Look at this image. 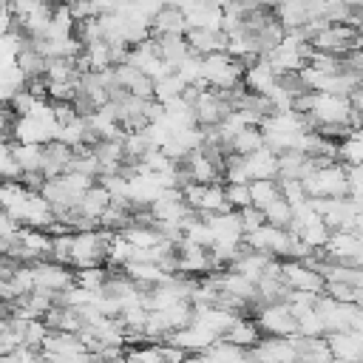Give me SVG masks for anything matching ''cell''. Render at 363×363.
<instances>
[{
	"label": "cell",
	"mask_w": 363,
	"mask_h": 363,
	"mask_svg": "<svg viewBox=\"0 0 363 363\" xmlns=\"http://www.w3.org/2000/svg\"><path fill=\"white\" fill-rule=\"evenodd\" d=\"M224 199L230 204V210H244L250 207V184H224Z\"/></svg>",
	"instance_id": "40"
},
{
	"label": "cell",
	"mask_w": 363,
	"mask_h": 363,
	"mask_svg": "<svg viewBox=\"0 0 363 363\" xmlns=\"http://www.w3.org/2000/svg\"><path fill=\"white\" fill-rule=\"evenodd\" d=\"M241 82H244V88H247L250 94H261V96H267V94L275 88L278 74L272 71V65H269L267 60H255L252 65L244 68Z\"/></svg>",
	"instance_id": "16"
},
{
	"label": "cell",
	"mask_w": 363,
	"mask_h": 363,
	"mask_svg": "<svg viewBox=\"0 0 363 363\" xmlns=\"http://www.w3.org/2000/svg\"><path fill=\"white\" fill-rule=\"evenodd\" d=\"M272 258L269 255H264V252H255V250H250V247H244L241 244V250H238V255L233 258V264L227 267V269H233V272H238V275H244V278H250L252 284L264 275V269H267V264H269Z\"/></svg>",
	"instance_id": "19"
},
{
	"label": "cell",
	"mask_w": 363,
	"mask_h": 363,
	"mask_svg": "<svg viewBox=\"0 0 363 363\" xmlns=\"http://www.w3.org/2000/svg\"><path fill=\"white\" fill-rule=\"evenodd\" d=\"M233 108L227 105V99L213 91V88H204L193 96V113H196V125L199 128H216Z\"/></svg>",
	"instance_id": "7"
},
{
	"label": "cell",
	"mask_w": 363,
	"mask_h": 363,
	"mask_svg": "<svg viewBox=\"0 0 363 363\" xmlns=\"http://www.w3.org/2000/svg\"><path fill=\"white\" fill-rule=\"evenodd\" d=\"M357 289L352 286V284H340V281H326L323 284V295L326 298H332V301H337V303H354V295Z\"/></svg>",
	"instance_id": "41"
},
{
	"label": "cell",
	"mask_w": 363,
	"mask_h": 363,
	"mask_svg": "<svg viewBox=\"0 0 363 363\" xmlns=\"http://www.w3.org/2000/svg\"><path fill=\"white\" fill-rule=\"evenodd\" d=\"M14 159L23 173H40L43 167V145H20L14 142Z\"/></svg>",
	"instance_id": "36"
},
{
	"label": "cell",
	"mask_w": 363,
	"mask_h": 363,
	"mask_svg": "<svg viewBox=\"0 0 363 363\" xmlns=\"http://www.w3.org/2000/svg\"><path fill=\"white\" fill-rule=\"evenodd\" d=\"M315 309H318V315H320V320H323L326 335L352 329V318H354V312H357V306H354V303H337V301L326 298L323 292L318 295Z\"/></svg>",
	"instance_id": "9"
},
{
	"label": "cell",
	"mask_w": 363,
	"mask_h": 363,
	"mask_svg": "<svg viewBox=\"0 0 363 363\" xmlns=\"http://www.w3.org/2000/svg\"><path fill=\"white\" fill-rule=\"evenodd\" d=\"M312 159L303 156L301 150H284L278 153V179H303L309 170H312Z\"/></svg>",
	"instance_id": "25"
},
{
	"label": "cell",
	"mask_w": 363,
	"mask_h": 363,
	"mask_svg": "<svg viewBox=\"0 0 363 363\" xmlns=\"http://www.w3.org/2000/svg\"><path fill=\"white\" fill-rule=\"evenodd\" d=\"M85 363H113V360H105V357H96V354H91ZM116 363H119V360H116Z\"/></svg>",
	"instance_id": "45"
},
{
	"label": "cell",
	"mask_w": 363,
	"mask_h": 363,
	"mask_svg": "<svg viewBox=\"0 0 363 363\" xmlns=\"http://www.w3.org/2000/svg\"><path fill=\"white\" fill-rule=\"evenodd\" d=\"M179 167H182V173H184V179L187 182H196V184H213V182H221V170L196 147V150H190L182 162H179Z\"/></svg>",
	"instance_id": "12"
},
{
	"label": "cell",
	"mask_w": 363,
	"mask_h": 363,
	"mask_svg": "<svg viewBox=\"0 0 363 363\" xmlns=\"http://www.w3.org/2000/svg\"><path fill=\"white\" fill-rule=\"evenodd\" d=\"M184 241H190V244H196V247H204V250L213 247V230H210V224L204 221V216H199L193 224L184 227Z\"/></svg>",
	"instance_id": "39"
},
{
	"label": "cell",
	"mask_w": 363,
	"mask_h": 363,
	"mask_svg": "<svg viewBox=\"0 0 363 363\" xmlns=\"http://www.w3.org/2000/svg\"><path fill=\"white\" fill-rule=\"evenodd\" d=\"M255 363H272V360H255Z\"/></svg>",
	"instance_id": "46"
},
{
	"label": "cell",
	"mask_w": 363,
	"mask_h": 363,
	"mask_svg": "<svg viewBox=\"0 0 363 363\" xmlns=\"http://www.w3.org/2000/svg\"><path fill=\"white\" fill-rule=\"evenodd\" d=\"M108 278V267H85V269H74V284L91 292H99L102 284Z\"/></svg>",
	"instance_id": "38"
},
{
	"label": "cell",
	"mask_w": 363,
	"mask_h": 363,
	"mask_svg": "<svg viewBox=\"0 0 363 363\" xmlns=\"http://www.w3.org/2000/svg\"><path fill=\"white\" fill-rule=\"evenodd\" d=\"M275 20L284 26V31H295V28H303L309 23V11H306V0H281L275 9H272Z\"/></svg>",
	"instance_id": "22"
},
{
	"label": "cell",
	"mask_w": 363,
	"mask_h": 363,
	"mask_svg": "<svg viewBox=\"0 0 363 363\" xmlns=\"http://www.w3.org/2000/svg\"><path fill=\"white\" fill-rule=\"evenodd\" d=\"M244 164H247V173H250V182H258V179H278V153H272L269 147H258L252 150L250 156H244Z\"/></svg>",
	"instance_id": "20"
},
{
	"label": "cell",
	"mask_w": 363,
	"mask_h": 363,
	"mask_svg": "<svg viewBox=\"0 0 363 363\" xmlns=\"http://www.w3.org/2000/svg\"><path fill=\"white\" fill-rule=\"evenodd\" d=\"M292 315H295V335H301V337H323V335H326L323 320H320V315H318L315 306L298 309V312H292Z\"/></svg>",
	"instance_id": "30"
},
{
	"label": "cell",
	"mask_w": 363,
	"mask_h": 363,
	"mask_svg": "<svg viewBox=\"0 0 363 363\" xmlns=\"http://www.w3.org/2000/svg\"><path fill=\"white\" fill-rule=\"evenodd\" d=\"M184 82H182V77L173 71V74H167V77H162V79H156L153 82V99L159 102V105H167V102H173V99H179L182 94H184Z\"/></svg>",
	"instance_id": "32"
},
{
	"label": "cell",
	"mask_w": 363,
	"mask_h": 363,
	"mask_svg": "<svg viewBox=\"0 0 363 363\" xmlns=\"http://www.w3.org/2000/svg\"><path fill=\"white\" fill-rule=\"evenodd\" d=\"M264 145V139H261V130L255 128V125H250V128H244V130H238L233 139H230V145H227V153H233V156H250L252 150H258Z\"/></svg>",
	"instance_id": "31"
},
{
	"label": "cell",
	"mask_w": 363,
	"mask_h": 363,
	"mask_svg": "<svg viewBox=\"0 0 363 363\" xmlns=\"http://www.w3.org/2000/svg\"><path fill=\"white\" fill-rule=\"evenodd\" d=\"M31 272H34V286L45 292H65L74 284V269L57 261H37L31 264Z\"/></svg>",
	"instance_id": "8"
},
{
	"label": "cell",
	"mask_w": 363,
	"mask_h": 363,
	"mask_svg": "<svg viewBox=\"0 0 363 363\" xmlns=\"http://www.w3.org/2000/svg\"><path fill=\"white\" fill-rule=\"evenodd\" d=\"M292 235H298L309 250H323V247H326V241H329V235H332V230L323 224V218H315V221L303 224L301 230H295Z\"/></svg>",
	"instance_id": "33"
},
{
	"label": "cell",
	"mask_w": 363,
	"mask_h": 363,
	"mask_svg": "<svg viewBox=\"0 0 363 363\" xmlns=\"http://www.w3.org/2000/svg\"><path fill=\"white\" fill-rule=\"evenodd\" d=\"M326 343L332 349V357L340 363H363V335L360 332H332L326 335Z\"/></svg>",
	"instance_id": "11"
},
{
	"label": "cell",
	"mask_w": 363,
	"mask_h": 363,
	"mask_svg": "<svg viewBox=\"0 0 363 363\" xmlns=\"http://www.w3.org/2000/svg\"><path fill=\"white\" fill-rule=\"evenodd\" d=\"M238 218H241V230H244V235L247 233H255L258 227H264L267 224V218H264V210H258V207H244V210H238Z\"/></svg>",
	"instance_id": "42"
},
{
	"label": "cell",
	"mask_w": 363,
	"mask_h": 363,
	"mask_svg": "<svg viewBox=\"0 0 363 363\" xmlns=\"http://www.w3.org/2000/svg\"><path fill=\"white\" fill-rule=\"evenodd\" d=\"M278 196H281L278 179H258V182H250V201H252V207L264 210V207L272 204Z\"/></svg>",
	"instance_id": "34"
},
{
	"label": "cell",
	"mask_w": 363,
	"mask_h": 363,
	"mask_svg": "<svg viewBox=\"0 0 363 363\" xmlns=\"http://www.w3.org/2000/svg\"><path fill=\"white\" fill-rule=\"evenodd\" d=\"M329 261H340V264H354L363 255V235L352 233V230H332L326 247H323Z\"/></svg>",
	"instance_id": "10"
},
{
	"label": "cell",
	"mask_w": 363,
	"mask_h": 363,
	"mask_svg": "<svg viewBox=\"0 0 363 363\" xmlns=\"http://www.w3.org/2000/svg\"><path fill=\"white\" fill-rule=\"evenodd\" d=\"M281 278L292 292H312V295H320L326 284L318 269L306 267L303 261H289V258H281Z\"/></svg>",
	"instance_id": "6"
},
{
	"label": "cell",
	"mask_w": 363,
	"mask_h": 363,
	"mask_svg": "<svg viewBox=\"0 0 363 363\" xmlns=\"http://www.w3.org/2000/svg\"><path fill=\"white\" fill-rule=\"evenodd\" d=\"M113 233L108 230H79L71 235V269H85V267H105V255H108V241Z\"/></svg>",
	"instance_id": "1"
},
{
	"label": "cell",
	"mask_w": 363,
	"mask_h": 363,
	"mask_svg": "<svg viewBox=\"0 0 363 363\" xmlns=\"http://www.w3.org/2000/svg\"><path fill=\"white\" fill-rule=\"evenodd\" d=\"M43 77H45V82H71V85H77L82 74L77 71L74 57H48Z\"/></svg>",
	"instance_id": "27"
},
{
	"label": "cell",
	"mask_w": 363,
	"mask_h": 363,
	"mask_svg": "<svg viewBox=\"0 0 363 363\" xmlns=\"http://www.w3.org/2000/svg\"><path fill=\"white\" fill-rule=\"evenodd\" d=\"M111 204V196H108V190L99 184V182H94L82 196H79V216H85V218H91L94 224L99 221V216L105 213V207Z\"/></svg>",
	"instance_id": "23"
},
{
	"label": "cell",
	"mask_w": 363,
	"mask_h": 363,
	"mask_svg": "<svg viewBox=\"0 0 363 363\" xmlns=\"http://www.w3.org/2000/svg\"><path fill=\"white\" fill-rule=\"evenodd\" d=\"M82 3H91V0H82Z\"/></svg>",
	"instance_id": "47"
},
{
	"label": "cell",
	"mask_w": 363,
	"mask_h": 363,
	"mask_svg": "<svg viewBox=\"0 0 363 363\" xmlns=\"http://www.w3.org/2000/svg\"><path fill=\"white\" fill-rule=\"evenodd\" d=\"M244 77V65L238 60H233L227 51H216L201 57V82L218 94L233 91L235 85H241Z\"/></svg>",
	"instance_id": "3"
},
{
	"label": "cell",
	"mask_w": 363,
	"mask_h": 363,
	"mask_svg": "<svg viewBox=\"0 0 363 363\" xmlns=\"http://www.w3.org/2000/svg\"><path fill=\"white\" fill-rule=\"evenodd\" d=\"M11 125H14V113H11L9 105L0 102V130H6V133L11 136Z\"/></svg>",
	"instance_id": "43"
},
{
	"label": "cell",
	"mask_w": 363,
	"mask_h": 363,
	"mask_svg": "<svg viewBox=\"0 0 363 363\" xmlns=\"http://www.w3.org/2000/svg\"><path fill=\"white\" fill-rule=\"evenodd\" d=\"M258 329L264 337H292L295 335V315L292 309L281 301V303H264L252 312Z\"/></svg>",
	"instance_id": "4"
},
{
	"label": "cell",
	"mask_w": 363,
	"mask_h": 363,
	"mask_svg": "<svg viewBox=\"0 0 363 363\" xmlns=\"http://www.w3.org/2000/svg\"><path fill=\"white\" fill-rule=\"evenodd\" d=\"M289 244H292V233L284 230V227H272V224H264L255 233L244 235V247H250L255 252H264L269 258H286Z\"/></svg>",
	"instance_id": "5"
},
{
	"label": "cell",
	"mask_w": 363,
	"mask_h": 363,
	"mask_svg": "<svg viewBox=\"0 0 363 363\" xmlns=\"http://www.w3.org/2000/svg\"><path fill=\"white\" fill-rule=\"evenodd\" d=\"M23 170L14 159V142L11 136H3L0 139V182H20Z\"/></svg>",
	"instance_id": "35"
},
{
	"label": "cell",
	"mask_w": 363,
	"mask_h": 363,
	"mask_svg": "<svg viewBox=\"0 0 363 363\" xmlns=\"http://www.w3.org/2000/svg\"><path fill=\"white\" fill-rule=\"evenodd\" d=\"M216 340H218V337H216L213 332H207V329H201V326H196V323H190V326H184V329H179V332H173V335L167 337V343L184 349L187 354H201V352H207Z\"/></svg>",
	"instance_id": "13"
},
{
	"label": "cell",
	"mask_w": 363,
	"mask_h": 363,
	"mask_svg": "<svg viewBox=\"0 0 363 363\" xmlns=\"http://www.w3.org/2000/svg\"><path fill=\"white\" fill-rule=\"evenodd\" d=\"M281 0H258V6H264V9H275Z\"/></svg>",
	"instance_id": "44"
},
{
	"label": "cell",
	"mask_w": 363,
	"mask_h": 363,
	"mask_svg": "<svg viewBox=\"0 0 363 363\" xmlns=\"http://www.w3.org/2000/svg\"><path fill=\"white\" fill-rule=\"evenodd\" d=\"M264 335H261V329H258V323H255V318L252 315H238L230 326H227V332L221 335V340H227V343H233V346H238V349H252L258 340H261Z\"/></svg>",
	"instance_id": "15"
},
{
	"label": "cell",
	"mask_w": 363,
	"mask_h": 363,
	"mask_svg": "<svg viewBox=\"0 0 363 363\" xmlns=\"http://www.w3.org/2000/svg\"><path fill=\"white\" fill-rule=\"evenodd\" d=\"M295 340V352H298V363H332V349L326 343V335L323 337H301V335H292Z\"/></svg>",
	"instance_id": "21"
},
{
	"label": "cell",
	"mask_w": 363,
	"mask_h": 363,
	"mask_svg": "<svg viewBox=\"0 0 363 363\" xmlns=\"http://www.w3.org/2000/svg\"><path fill=\"white\" fill-rule=\"evenodd\" d=\"M303 190L309 199H343L349 196V173L340 162L326 164V167H312L301 179Z\"/></svg>",
	"instance_id": "2"
},
{
	"label": "cell",
	"mask_w": 363,
	"mask_h": 363,
	"mask_svg": "<svg viewBox=\"0 0 363 363\" xmlns=\"http://www.w3.org/2000/svg\"><path fill=\"white\" fill-rule=\"evenodd\" d=\"M71 159H74V147L51 139L48 145H43V167H40V173L45 179H57L71 167Z\"/></svg>",
	"instance_id": "14"
},
{
	"label": "cell",
	"mask_w": 363,
	"mask_h": 363,
	"mask_svg": "<svg viewBox=\"0 0 363 363\" xmlns=\"http://www.w3.org/2000/svg\"><path fill=\"white\" fill-rule=\"evenodd\" d=\"M14 65L20 68V74L26 79H34V77H43L45 74V57L34 45L26 43V34H23V45H20L17 57H14Z\"/></svg>",
	"instance_id": "26"
},
{
	"label": "cell",
	"mask_w": 363,
	"mask_h": 363,
	"mask_svg": "<svg viewBox=\"0 0 363 363\" xmlns=\"http://www.w3.org/2000/svg\"><path fill=\"white\" fill-rule=\"evenodd\" d=\"M128 244L139 247V250H150V247H159L162 244V233L156 230V224H128L122 233H119Z\"/></svg>",
	"instance_id": "28"
},
{
	"label": "cell",
	"mask_w": 363,
	"mask_h": 363,
	"mask_svg": "<svg viewBox=\"0 0 363 363\" xmlns=\"http://www.w3.org/2000/svg\"><path fill=\"white\" fill-rule=\"evenodd\" d=\"M264 218H267V224H272V227L289 230V224H292V207H289V201H286L284 196H278L272 204L264 207Z\"/></svg>",
	"instance_id": "37"
},
{
	"label": "cell",
	"mask_w": 363,
	"mask_h": 363,
	"mask_svg": "<svg viewBox=\"0 0 363 363\" xmlns=\"http://www.w3.org/2000/svg\"><path fill=\"white\" fill-rule=\"evenodd\" d=\"M184 40H187L190 51L199 54V57H207V54H216V51H227V34H224V31H213V28H187Z\"/></svg>",
	"instance_id": "17"
},
{
	"label": "cell",
	"mask_w": 363,
	"mask_h": 363,
	"mask_svg": "<svg viewBox=\"0 0 363 363\" xmlns=\"http://www.w3.org/2000/svg\"><path fill=\"white\" fill-rule=\"evenodd\" d=\"M150 34H153V37H164V34H187L184 11L176 9V6H162V9L150 17Z\"/></svg>",
	"instance_id": "18"
},
{
	"label": "cell",
	"mask_w": 363,
	"mask_h": 363,
	"mask_svg": "<svg viewBox=\"0 0 363 363\" xmlns=\"http://www.w3.org/2000/svg\"><path fill=\"white\" fill-rule=\"evenodd\" d=\"M156 40V51L159 57L176 71V65L190 54V45L184 40V34H164V37H153Z\"/></svg>",
	"instance_id": "24"
},
{
	"label": "cell",
	"mask_w": 363,
	"mask_h": 363,
	"mask_svg": "<svg viewBox=\"0 0 363 363\" xmlns=\"http://www.w3.org/2000/svg\"><path fill=\"white\" fill-rule=\"evenodd\" d=\"M199 216H216V213H230V204L224 199V184L221 182H213V184H204L201 190V201H199Z\"/></svg>",
	"instance_id": "29"
}]
</instances>
